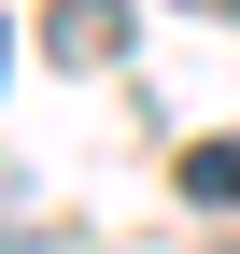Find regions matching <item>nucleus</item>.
I'll return each mask as SVG.
<instances>
[{"instance_id": "nucleus-1", "label": "nucleus", "mask_w": 240, "mask_h": 254, "mask_svg": "<svg viewBox=\"0 0 240 254\" xmlns=\"http://www.w3.org/2000/svg\"><path fill=\"white\" fill-rule=\"evenodd\" d=\"M43 57L57 71H113L127 57V0H43Z\"/></svg>"}, {"instance_id": "nucleus-2", "label": "nucleus", "mask_w": 240, "mask_h": 254, "mask_svg": "<svg viewBox=\"0 0 240 254\" xmlns=\"http://www.w3.org/2000/svg\"><path fill=\"white\" fill-rule=\"evenodd\" d=\"M184 198H212V212H240V141H184Z\"/></svg>"}, {"instance_id": "nucleus-3", "label": "nucleus", "mask_w": 240, "mask_h": 254, "mask_svg": "<svg viewBox=\"0 0 240 254\" xmlns=\"http://www.w3.org/2000/svg\"><path fill=\"white\" fill-rule=\"evenodd\" d=\"M0 43H14V28H0ZM0 71H14V57H0Z\"/></svg>"}, {"instance_id": "nucleus-4", "label": "nucleus", "mask_w": 240, "mask_h": 254, "mask_svg": "<svg viewBox=\"0 0 240 254\" xmlns=\"http://www.w3.org/2000/svg\"><path fill=\"white\" fill-rule=\"evenodd\" d=\"M212 14H240V0H212Z\"/></svg>"}]
</instances>
